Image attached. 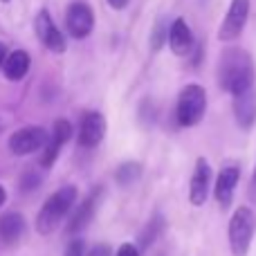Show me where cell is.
Returning <instances> with one entry per match:
<instances>
[{
    "label": "cell",
    "mask_w": 256,
    "mask_h": 256,
    "mask_svg": "<svg viewBox=\"0 0 256 256\" xmlns=\"http://www.w3.org/2000/svg\"><path fill=\"white\" fill-rule=\"evenodd\" d=\"M218 84L225 92L238 94L252 90L254 86V61L245 50L232 48L218 61Z\"/></svg>",
    "instance_id": "1"
},
{
    "label": "cell",
    "mask_w": 256,
    "mask_h": 256,
    "mask_svg": "<svg viewBox=\"0 0 256 256\" xmlns=\"http://www.w3.org/2000/svg\"><path fill=\"white\" fill-rule=\"evenodd\" d=\"M76 200V186H63L56 194H52L45 204L40 207L38 218H36V230L38 234H50L58 227V222L70 214L72 204Z\"/></svg>",
    "instance_id": "2"
},
{
    "label": "cell",
    "mask_w": 256,
    "mask_h": 256,
    "mask_svg": "<svg viewBox=\"0 0 256 256\" xmlns=\"http://www.w3.org/2000/svg\"><path fill=\"white\" fill-rule=\"evenodd\" d=\"M256 230V216L250 207H238L230 220V248L234 256H245Z\"/></svg>",
    "instance_id": "3"
},
{
    "label": "cell",
    "mask_w": 256,
    "mask_h": 256,
    "mask_svg": "<svg viewBox=\"0 0 256 256\" xmlns=\"http://www.w3.org/2000/svg\"><path fill=\"white\" fill-rule=\"evenodd\" d=\"M207 108V94L204 88L198 84H189L178 97V106H176V115H178V124L180 126H196L204 115Z\"/></svg>",
    "instance_id": "4"
},
{
    "label": "cell",
    "mask_w": 256,
    "mask_h": 256,
    "mask_svg": "<svg viewBox=\"0 0 256 256\" xmlns=\"http://www.w3.org/2000/svg\"><path fill=\"white\" fill-rule=\"evenodd\" d=\"M250 16V0H232L230 2V12H227L225 20L220 25L218 38L220 40H236L245 30V22Z\"/></svg>",
    "instance_id": "5"
},
{
    "label": "cell",
    "mask_w": 256,
    "mask_h": 256,
    "mask_svg": "<svg viewBox=\"0 0 256 256\" xmlns=\"http://www.w3.org/2000/svg\"><path fill=\"white\" fill-rule=\"evenodd\" d=\"M66 25H68L70 36H74V38H86L94 27V14H92V9H90V4L72 2L70 7H68Z\"/></svg>",
    "instance_id": "6"
},
{
    "label": "cell",
    "mask_w": 256,
    "mask_h": 256,
    "mask_svg": "<svg viewBox=\"0 0 256 256\" xmlns=\"http://www.w3.org/2000/svg\"><path fill=\"white\" fill-rule=\"evenodd\" d=\"M45 144H48V132L40 126L20 128L18 132H14V135L9 137V148L18 155L34 153V150H38L40 146H45Z\"/></svg>",
    "instance_id": "7"
},
{
    "label": "cell",
    "mask_w": 256,
    "mask_h": 256,
    "mask_svg": "<svg viewBox=\"0 0 256 256\" xmlns=\"http://www.w3.org/2000/svg\"><path fill=\"white\" fill-rule=\"evenodd\" d=\"M209 184H212V166L204 158H200L196 162V168H194V176H191V186H189V200L191 204L200 207L204 204L209 196Z\"/></svg>",
    "instance_id": "8"
},
{
    "label": "cell",
    "mask_w": 256,
    "mask_h": 256,
    "mask_svg": "<svg viewBox=\"0 0 256 256\" xmlns=\"http://www.w3.org/2000/svg\"><path fill=\"white\" fill-rule=\"evenodd\" d=\"M106 135V120H104L102 112H86L84 120L79 126V144L86 148H92Z\"/></svg>",
    "instance_id": "9"
},
{
    "label": "cell",
    "mask_w": 256,
    "mask_h": 256,
    "mask_svg": "<svg viewBox=\"0 0 256 256\" xmlns=\"http://www.w3.org/2000/svg\"><path fill=\"white\" fill-rule=\"evenodd\" d=\"M36 34H38L40 43L48 50H52V52H63L66 50V38L58 32V27L54 25L52 16L48 12H40L38 18H36Z\"/></svg>",
    "instance_id": "10"
},
{
    "label": "cell",
    "mask_w": 256,
    "mask_h": 256,
    "mask_svg": "<svg viewBox=\"0 0 256 256\" xmlns=\"http://www.w3.org/2000/svg\"><path fill=\"white\" fill-rule=\"evenodd\" d=\"M168 45L176 56H186L194 48V32L186 25L184 18H176L168 27Z\"/></svg>",
    "instance_id": "11"
},
{
    "label": "cell",
    "mask_w": 256,
    "mask_h": 256,
    "mask_svg": "<svg viewBox=\"0 0 256 256\" xmlns=\"http://www.w3.org/2000/svg\"><path fill=\"white\" fill-rule=\"evenodd\" d=\"M97 202H99V189H94L84 202L76 207V212L70 216V222H68V234H76L81 232L94 216V209H97Z\"/></svg>",
    "instance_id": "12"
},
{
    "label": "cell",
    "mask_w": 256,
    "mask_h": 256,
    "mask_svg": "<svg viewBox=\"0 0 256 256\" xmlns=\"http://www.w3.org/2000/svg\"><path fill=\"white\" fill-rule=\"evenodd\" d=\"M238 168L236 166H227L220 171L216 180V200L220 207H230L232 204V198H234V189L238 184Z\"/></svg>",
    "instance_id": "13"
},
{
    "label": "cell",
    "mask_w": 256,
    "mask_h": 256,
    "mask_svg": "<svg viewBox=\"0 0 256 256\" xmlns=\"http://www.w3.org/2000/svg\"><path fill=\"white\" fill-rule=\"evenodd\" d=\"M234 115H236V122H238L243 128H250L256 120V92L254 88L248 90V92L238 94L234 99Z\"/></svg>",
    "instance_id": "14"
},
{
    "label": "cell",
    "mask_w": 256,
    "mask_h": 256,
    "mask_svg": "<svg viewBox=\"0 0 256 256\" xmlns=\"http://www.w3.org/2000/svg\"><path fill=\"white\" fill-rule=\"evenodd\" d=\"M22 234H25V218L20 214H4L0 218V240L2 243H16Z\"/></svg>",
    "instance_id": "15"
},
{
    "label": "cell",
    "mask_w": 256,
    "mask_h": 256,
    "mask_svg": "<svg viewBox=\"0 0 256 256\" xmlns=\"http://www.w3.org/2000/svg\"><path fill=\"white\" fill-rule=\"evenodd\" d=\"M27 70H30V54L22 52V50L12 52L7 56V61H4V66H2V72L9 81L22 79V76L27 74Z\"/></svg>",
    "instance_id": "16"
},
{
    "label": "cell",
    "mask_w": 256,
    "mask_h": 256,
    "mask_svg": "<svg viewBox=\"0 0 256 256\" xmlns=\"http://www.w3.org/2000/svg\"><path fill=\"white\" fill-rule=\"evenodd\" d=\"M140 176H142V166L137 162H124L115 171V180L120 182L122 186H128V184H132V182H137Z\"/></svg>",
    "instance_id": "17"
},
{
    "label": "cell",
    "mask_w": 256,
    "mask_h": 256,
    "mask_svg": "<svg viewBox=\"0 0 256 256\" xmlns=\"http://www.w3.org/2000/svg\"><path fill=\"white\" fill-rule=\"evenodd\" d=\"M58 150H61V144H58V142H54V140H48V144H45L43 155H40V166H45V168L52 166V164L56 162Z\"/></svg>",
    "instance_id": "18"
},
{
    "label": "cell",
    "mask_w": 256,
    "mask_h": 256,
    "mask_svg": "<svg viewBox=\"0 0 256 256\" xmlns=\"http://www.w3.org/2000/svg\"><path fill=\"white\" fill-rule=\"evenodd\" d=\"M72 137V126H70V122L68 120H56V124H54V135H52V140L54 142H58V144H66L68 140Z\"/></svg>",
    "instance_id": "19"
},
{
    "label": "cell",
    "mask_w": 256,
    "mask_h": 256,
    "mask_svg": "<svg viewBox=\"0 0 256 256\" xmlns=\"http://www.w3.org/2000/svg\"><path fill=\"white\" fill-rule=\"evenodd\" d=\"M164 38H168V27H166V22H164V20H158V25H155L153 34H150V48L158 52V50L162 48Z\"/></svg>",
    "instance_id": "20"
},
{
    "label": "cell",
    "mask_w": 256,
    "mask_h": 256,
    "mask_svg": "<svg viewBox=\"0 0 256 256\" xmlns=\"http://www.w3.org/2000/svg\"><path fill=\"white\" fill-rule=\"evenodd\" d=\"M162 230V218H153V220L148 222V227H146V232L142 234V248H148L150 243L155 240V236H158V232Z\"/></svg>",
    "instance_id": "21"
},
{
    "label": "cell",
    "mask_w": 256,
    "mask_h": 256,
    "mask_svg": "<svg viewBox=\"0 0 256 256\" xmlns=\"http://www.w3.org/2000/svg\"><path fill=\"white\" fill-rule=\"evenodd\" d=\"M66 256H86V245H84V240H81V238L72 240V243L66 248Z\"/></svg>",
    "instance_id": "22"
},
{
    "label": "cell",
    "mask_w": 256,
    "mask_h": 256,
    "mask_svg": "<svg viewBox=\"0 0 256 256\" xmlns=\"http://www.w3.org/2000/svg\"><path fill=\"white\" fill-rule=\"evenodd\" d=\"M115 256H140V250H137L132 243H124L120 250H117Z\"/></svg>",
    "instance_id": "23"
},
{
    "label": "cell",
    "mask_w": 256,
    "mask_h": 256,
    "mask_svg": "<svg viewBox=\"0 0 256 256\" xmlns=\"http://www.w3.org/2000/svg\"><path fill=\"white\" fill-rule=\"evenodd\" d=\"M86 256H112V252H110V248H108V245L99 243V245H94V248L90 250Z\"/></svg>",
    "instance_id": "24"
},
{
    "label": "cell",
    "mask_w": 256,
    "mask_h": 256,
    "mask_svg": "<svg viewBox=\"0 0 256 256\" xmlns=\"http://www.w3.org/2000/svg\"><path fill=\"white\" fill-rule=\"evenodd\" d=\"M38 178L36 176H32V173H27L25 176V180H22V189H32V186H38Z\"/></svg>",
    "instance_id": "25"
},
{
    "label": "cell",
    "mask_w": 256,
    "mask_h": 256,
    "mask_svg": "<svg viewBox=\"0 0 256 256\" xmlns=\"http://www.w3.org/2000/svg\"><path fill=\"white\" fill-rule=\"evenodd\" d=\"M108 4H110L112 9H124L128 4V0H108Z\"/></svg>",
    "instance_id": "26"
},
{
    "label": "cell",
    "mask_w": 256,
    "mask_h": 256,
    "mask_svg": "<svg viewBox=\"0 0 256 256\" xmlns=\"http://www.w3.org/2000/svg\"><path fill=\"white\" fill-rule=\"evenodd\" d=\"M4 61H7V48H4V45L0 43V68L4 66Z\"/></svg>",
    "instance_id": "27"
},
{
    "label": "cell",
    "mask_w": 256,
    "mask_h": 256,
    "mask_svg": "<svg viewBox=\"0 0 256 256\" xmlns=\"http://www.w3.org/2000/svg\"><path fill=\"white\" fill-rule=\"evenodd\" d=\"M4 198H7V194H4V189H2V186H0V207H2V204H4Z\"/></svg>",
    "instance_id": "28"
},
{
    "label": "cell",
    "mask_w": 256,
    "mask_h": 256,
    "mask_svg": "<svg viewBox=\"0 0 256 256\" xmlns=\"http://www.w3.org/2000/svg\"><path fill=\"white\" fill-rule=\"evenodd\" d=\"M254 184H256V166H254Z\"/></svg>",
    "instance_id": "29"
},
{
    "label": "cell",
    "mask_w": 256,
    "mask_h": 256,
    "mask_svg": "<svg viewBox=\"0 0 256 256\" xmlns=\"http://www.w3.org/2000/svg\"><path fill=\"white\" fill-rule=\"evenodd\" d=\"M2 2H7V0H2Z\"/></svg>",
    "instance_id": "30"
}]
</instances>
